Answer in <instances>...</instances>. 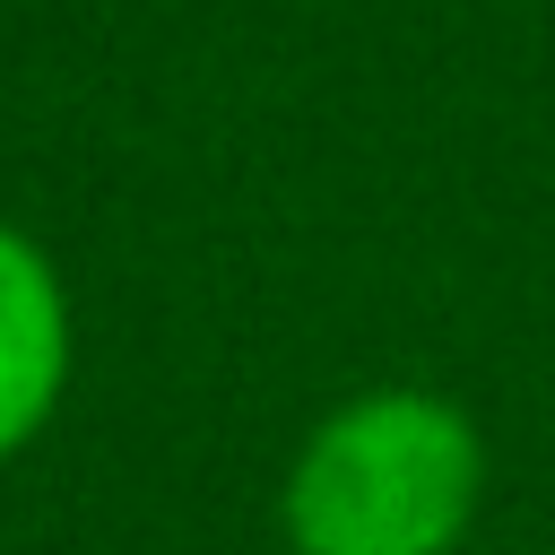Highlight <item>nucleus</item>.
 <instances>
[{
    "label": "nucleus",
    "instance_id": "1",
    "mask_svg": "<svg viewBox=\"0 0 555 555\" xmlns=\"http://www.w3.org/2000/svg\"><path fill=\"white\" fill-rule=\"evenodd\" d=\"M486 512V434L434 382L330 399L278 468L286 555H460Z\"/></svg>",
    "mask_w": 555,
    "mask_h": 555
},
{
    "label": "nucleus",
    "instance_id": "2",
    "mask_svg": "<svg viewBox=\"0 0 555 555\" xmlns=\"http://www.w3.org/2000/svg\"><path fill=\"white\" fill-rule=\"evenodd\" d=\"M69 382H78L69 278H61L52 243H35L17 217H0V468L52 434Z\"/></svg>",
    "mask_w": 555,
    "mask_h": 555
}]
</instances>
